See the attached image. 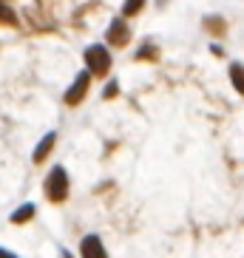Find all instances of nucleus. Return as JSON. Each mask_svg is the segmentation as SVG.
<instances>
[{"label": "nucleus", "mask_w": 244, "mask_h": 258, "mask_svg": "<svg viewBox=\"0 0 244 258\" xmlns=\"http://www.w3.org/2000/svg\"><path fill=\"white\" fill-rule=\"evenodd\" d=\"M205 29H207V31H216V37H219V34H224L227 23H224L221 17H205Z\"/></svg>", "instance_id": "obj_12"}, {"label": "nucleus", "mask_w": 244, "mask_h": 258, "mask_svg": "<svg viewBox=\"0 0 244 258\" xmlns=\"http://www.w3.org/2000/svg\"><path fill=\"white\" fill-rule=\"evenodd\" d=\"M145 3L148 0H125V3H122V15L125 17H137L139 12L145 9Z\"/></svg>", "instance_id": "obj_11"}, {"label": "nucleus", "mask_w": 244, "mask_h": 258, "mask_svg": "<svg viewBox=\"0 0 244 258\" xmlns=\"http://www.w3.org/2000/svg\"><path fill=\"white\" fill-rule=\"evenodd\" d=\"M210 51H213V54H219V57H221V54H224V48H221L219 43H210Z\"/></svg>", "instance_id": "obj_14"}, {"label": "nucleus", "mask_w": 244, "mask_h": 258, "mask_svg": "<svg viewBox=\"0 0 244 258\" xmlns=\"http://www.w3.org/2000/svg\"><path fill=\"white\" fill-rule=\"evenodd\" d=\"M83 60H85V69L91 71L94 77H108L111 71V51H108L105 43H91V46H85L83 51Z\"/></svg>", "instance_id": "obj_2"}, {"label": "nucleus", "mask_w": 244, "mask_h": 258, "mask_svg": "<svg viewBox=\"0 0 244 258\" xmlns=\"http://www.w3.org/2000/svg\"><path fill=\"white\" fill-rule=\"evenodd\" d=\"M134 60H148V62H156L159 60V46L153 43V40H145L142 46L137 48V54H134Z\"/></svg>", "instance_id": "obj_8"}, {"label": "nucleus", "mask_w": 244, "mask_h": 258, "mask_svg": "<svg viewBox=\"0 0 244 258\" xmlns=\"http://www.w3.org/2000/svg\"><path fill=\"white\" fill-rule=\"evenodd\" d=\"M0 258H20V255H15V252H9V250H3V247H0Z\"/></svg>", "instance_id": "obj_15"}, {"label": "nucleus", "mask_w": 244, "mask_h": 258, "mask_svg": "<svg viewBox=\"0 0 244 258\" xmlns=\"http://www.w3.org/2000/svg\"><path fill=\"white\" fill-rule=\"evenodd\" d=\"M80 258H108L105 244H102V238L97 233L83 235V241H80Z\"/></svg>", "instance_id": "obj_5"}, {"label": "nucleus", "mask_w": 244, "mask_h": 258, "mask_svg": "<svg viewBox=\"0 0 244 258\" xmlns=\"http://www.w3.org/2000/svg\"><path fill=\"white\" fill-rule=\"evenodd\" d=\"M116 94H119V83H116V80H111V83L105 85V91H102V97H105V99H114Z\"/></svg>", "instance_id": "obj_13"}, {"label": "nucleus", "mask_w": 244, "mask_h": 258, "mask_svg": "<svg viewBox=\"0 0 244 258\" xmlns=\"http://www.w3.org/2000/svg\"><path fill=\"white\" fill-rule=\"evenodd\" d=\"M0 3H9V0H0Z\"/></svg>", "instance_id": "obj_16"}, {"label": "nucleus", "mask_w": 244, "mask_h": 258, "mask_svg": "<svg viewBox=\"0 0 244 258\" xmlns=\"http://www.w3.org/2000/svg\"><path fill=\"white\" fill-rule=\"evenodd\" d=\"M43 190H46V199L48 202H54V205H60V202H66L71 193V179H69V170L63 165H54L51 170H48L46 182H43Z\"/></svg>", "instance_id": "obj_1"}, {"label": "nucleus", "mask_w": 244, "mask_h": 258, "mask_svg": "<svg viewBox=\"0 0 244 258\" xmlns=\"http://www.w3.org/2000/svg\"><path fill=\"white\" fill-rule=\"evenodd\" d=\"M0 26H17V12L9 3H0Z\"/></svg>", "instance_id": "obj_10"}, {"label": "nucleus", "mask_w": 244, "mask_h": 258, "mask_svg": "<svg viewBox=\"0 0 244 258\" xmlns=\"http://www.w3.org/2000/svg\"><path fill=\"white\" fill-rule=\"evenodd\" d=\"M34 216H37V205H34V202H23L9 219H12V224H26V221H31Z\"/></svg>", "instance_id": "obj_7"}, {"label": "nucleus", "mask_w": 244, "mask_h": 258, "mask_svg": "<svg viewBox=\"0 0 244 258\" xmlns=\"http://www.w3.org/2000/svg\"><path fill=\"white\" fill-rule=\"evenodd\" d=\"M125 20H128V17L119 15V17H114V20L108 23L105 40H108V46H111V48H125L131 43V26L125 23Z\"/></svg>", "instance_id": "obj_4"}, {"label": "nucleus", "mask_w": 244, "mask_h": 258, "mask_svg": "<svg viewBox=\"0 0 244 258\" xmlns=\"http://www.w3.org/2000/svg\"><path fill=\"white\" fill-rule=\"evenodd\" d=\"M54 145H57V131H48L46 137H43L37 145H34V153H31V162H34V165H43V162H46L48 156H51Z\"/></svg>", "instance_id": "obj_6"}, {"label": "nucleus", "mask_w": 244, "mask_h": 258, "mask_svg": "<svg viewBox=\"0 0 244 258\" xmlns=\"http://www.w3.org/2000/svg\"><path fill=\"white\" fill-rule=\"evenodd\" d=\"M230 83H233V88H236V94H241L244 97V62H230Z\"/></svg>", "instance_id": "obj_9"}, {"label": "nucleus", "mask_w": 244, "mask_h": 258, "mask_svg": "<svg viewBox=\"0 0 244 258\" xmlns=\"http://www.w3.org/2000/svg\"><path fill=\"white\" fill-rule=\"evenodd\" d=\"M91 80H94V74L88 69L85 71H80V74L74 77V80H71V85H69V91L63 94V99H66V105H80V102H83L85 99V94H88V88H91Z\"/></svg>", "instance_id": "obj_3"}]
</instances>
